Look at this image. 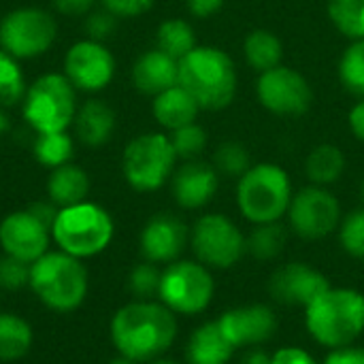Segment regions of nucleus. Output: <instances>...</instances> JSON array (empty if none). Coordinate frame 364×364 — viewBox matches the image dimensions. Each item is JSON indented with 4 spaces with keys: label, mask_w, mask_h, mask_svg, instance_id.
I'll use <instances>...</instances> for the list:
<instances>
[{
    "label": "nucleus",
    "mask_w": 364,
    "mask_h": 364,
    "mask_svg": "<svg viewBox=\"0 0 364 364\" xmlns=\"http://www.w3.org/2000/svg\"><path fill=\"white\" fill-rule=\"evenodd\" d=\"M177 316L160 301H132L119 307L109 324V337L119 356L134 363L162 358L177 339Z\"/></svg>",
    "instance_id": "nucleus-1"
},
{
    "label": "nucleus",
    "mask_w": 364,
    "mask_h": 364,
    "mask_svg": "<svg viewBox=\"0 0 364 364\" xmlns=\"http://www.w3.org/2000/svg\"><path fill=\"white\" fill-rule=\"evenodd\" d=\"M179 85L198 102L200 111H224L239 92L237 64L222 47L196 45L179 60Z\"/></svg>",
    "instance_id": "nucleus-2"
},
{
    "label": "nucleus",
    "mask_w": 364,
    "mask_h": 364,
    "mask_svg": "<svg viewBox=\"0 0 364 364\" xmlns=\"http://www.w3.org/2000/svg\"><path fill=\"white\" fill-rule=\"evenodd\" d=\"M309 337L328 350L354 346L364 333V294L354 288H328L305 307Z\"/></svg>",
    "instance_id": "nucleus-3"
},
{
    "label": "nucleus",
    "mask_w": 364,
    "mask_h": 364,
    "mask_svg": "<svg viewBox=\"0 0 364 364\" xmlns=\"http://www.w3.org/2000/svg\"><path fill=\"white\" fill-rule=\"evenodd\" d=\"M28 288L47 309L55 314H70L85 303L90 275L83 260L60 250H49L30 264Z\"/></svg>",
    "instance_id": "nucleus-4"
},
{
    "label": "nucleus",
    "mask_w": 364,
    "mask_h": 364,
    "mask_svg": "<svg viewBox=\"0 0 364 364\" xmlns=\"http://www.w3.org/2000/svg\"><path fill=\"white\" fill-rule=\"evenodd\" d=\"M294 188L288 171L275 162L252 164L239 179L235 190L237 209L252 226L282 222L292 203Z\"/></svg>",
    "instance_id": "nucleus-5"
},
{
    "label": "nucleus",
    "mask_w": 364,
    "mask_h": 364,
    "mask_svg": "<svg viewBox=\"0 0 364 364\" xmlns=\"http://www.w3.org/2000/svg\"><path fill=\"white\" fill-rule=\"evenodd\" d=\"M113 235L115 222L111 213L92 200L60 207L51 226V241L58 250L79 260L102 254L111 245Z\"/></svg>",
    "instance_id": "nucleus-6"
},
{
    "label": "nucleus",
    "mask_w": 364,
    "mask_h": 364,
    "mask_svg": "<svg viewBox=\"0 0 364 364\" xmlns=\"http://www.w3.org/2000/svg\"><path fill=\"white\" fill-rule=\"evenodd\" d=\"M21 113L36 134L64 132L73 126L77 113V90L64 73L41 75L28 85L21 100Z\"/></svg>",
    "instance_id": "nucleus-7"
},
{
    "label": "nucleus",
    "mask_w": 364,
    "mask_h": 364,
    "mask_svg": "<svg viewBox=\"0 0 364 364\" xmlns=\"http://www.w3.org/2000/svg\"><path fill=\"white\" fill-rule=\"evenodd\" d=\"M177 160L168 134L143 132L124 147L122 173L134 192H158L171 181Z\"/></svg>",
    "instance_id": "nucleus-8"
},
{
    "label": "nucleus",
    "mask_w": 364,
    "mask_h": 364,
    "mask_svg": "<svg viewBox=\"0 0 364 364\" xmlns=\"http://www.w3.org/2000/svg\"><path fill=\"white\" fill-rule=\"evenodd\" d=\"M215 294L211 269L198 260H175L162 269L158 299L175 316H198L209 309Z\"/></svg>",
    "instance_id": "nucleus-9"
},
{
    "label": "nucleus",
    "mask_w": 364,
    "mask_h": 364,
    "mask_svg": "<svg viewBox=\"0 0 364 364\" xmlns=\"http://www.w3.org/2000/svg\"><path fill=\"white\" fill-rule=\"evenodd\" d=\"M190 247L207 269H232L247 254L243 230L224 213H205L190 228Z\"/></svg>",
    "instance_id": "nucleus-10"
},
{
    "label": "nucleus",
    "mask_w": 364,
    "mask_h": 364,
    "mask_svg": "<svg viewBox=\"0 0 364 364\" xmlns=\"http://www.w3.org/2000/svg\"><path fill=\"white\" fill-rule=\"evenodd\" d=\"M58 38L53 15L38 6H19L0 19V49L17 60H32L49 51Z\"/></svg>",
    "instance_id": "nucleus-11"
},
{
    "label": "nucleus",
    "mask_w": 364,
    "mask_h": 364,
    "mask_svg": "<svg viewBox=\"0 0 364 364\" xmlns=\"http://www.w3.org/2000/svg\"><path fill=\"white\" fill-rule=\"evenodd\" d=\"M288 228L303 241H322L341 224L339 198L322 186H305L294 192L288 207Z\"/></svg>",
    "instance_id": "nucleus-12"
},
{
    "label": "nucleus",
    "mask_w": 364,
    "mask_h": 364,
    "mask_svg": "<svg viewBox=\"0 0 364 364\" xmlns=\"http://www.w3.org/2000/svg\"><path fill=\"white\" fill-rule=\"evenodd\" d=\"M256 100L277 117H301L314 105L309 79L292 66L279 64L256 79Z\"/></svg>",
    "instance_id": "nucleus-13"
},
{
    "label": "nucleus",
    "mask_w": 364,
    "mask_h": 364,
    "mask_svg": "<svg viewBox=\"0 0 364 364\" xmlns=\"http://www.w3.org/2000/svg\"><path fill=\"white\" fill-rule=\"evenodd\" d=\"M115 58L111 49L92 38H81L70 45L64 55V75L79 92H100L115 77Z\"/></svg>",
    "instance_id": "nucleus-14"
},
{
    "label": "nucleus",
    "mask_w": 364,
    "mask_h": 364,
    "mask_svg": "<svg viewBox=\"0 0 364 364\" xmlns=\"http://www.w3.org/2000/svg\"><path fill=\"white\" fill-rule=\"evenodd\" d=\"M190 243V228L175 213L151 215L139 237L141 256L154 264H171L179 260Z\"/></svg>",
    "instance_id": "nucleus-15"
},
{
    "label": "nucleus",
    "mask_w": 364,
    "mask_h": 364,
    "mask_svg": "<svg viewBox=\"0 0 364 364\" xmlns=\"http://www.w3.org/2000/svg\"><path fill=\"white\" fill-rule=\"evenodd\" d=\"M331 288V282L322 271L307 262H288L269 279V294L275 303L286 307H307L324 290Z\"/></svg>",
    "instance_id": "nucleus-16"
},
{
    "label": "nucleus",
    "mask_w": 364,
    "mask_h": 364,
    "mask_svg": "<svg viewBox=\"0 0 364 364\" xmlns=\"http://www.w3.org/2000/svg\"><path fill=\"white\" fill-rule=\"evenodd\" d=\"M51 228L28 209L13 211L0 222V247L6 256L32 264L49 252Z\"/></svg>",
    "instance_id": "nucleus-17"
},
{
    "label": "nucleus",
    "mask_w": 364,
    "mask_h": 364,
    "mask_svg": "<svg viewBox=\"0 0 364 364\" xmlns=\"http://www.w3.org/2000/svg\"><path fill=\"white\" fill-rule=\"evenodd\" d=\"M218 324L235 350L239 348L250 350V348H260L275 335L277 316L269 305L256 303V305H241L224 311Z\"/></svg>",
    "instance_id": "nucleus-18"
},
{
    "label": "nucleus",
    "mask_w": 364,
    "mask_h": 364,
    "mask_svg": "<svg viewBox=\"0 0 364 364\" xmlns=\"http://www.w3.org/2000/svg\"><path fill=\"white\" fill-rule=\"evenodd\" d=\"M220 190V173L211 162L186 160L171 177V194L186 211L205 209Z\"/></svg>",
    "instance_id": "nucleus-19"
},
{
    "label": "nucleus",
    "mask_w": 364,
    "mask_h": 364,
    "mask_svg": "<svg viewBox=\"0 0 364 364\" xmlns=\"http://www.w3.org/2000/svg\"><path fill=\"white\" fill-rule=\"evenodd\" d=\"M132 85L145 96H158L160 92L179 83V60L160 51L158 47L143 51L130 70Z\"/></svg>",
    "instance_id": "nucleus-20"
},
{
    "label": "nucleus",
    "mask_w": 364,
    "mask_h": 364,
    "mask_svg": "<svg viewBox=\"0 0 364 364\" xmlns=\"http://www.w3.org/2000/svg\"><path fill=\"white\" fill-rule=\"evenodd\" d=\"M115 126H117V115L113 107L98 98H90L81 107H77L73 119L75 136L87 147L107 145L115 132Z\"/></svg>",
    "instance_id": "nucleus-21"
},
{
    "label": "nucleus",
    "mask_w": 364,
    "mask_h": 364,
    "mask_svg": "<svg viewBox=\"0 0 364 364\" xmlns=\"http://www.w3.org/2000/svg\"><path fill=\"white\" fill-rule=\"evenodd\" d=\"M198 113H200L198 102L179 83L154 96L151 102L154 119L158 122V126H162L168 132L196 122Z\"/></svg>",
    "instance_id": "nucleus-22"
},
{
    "label": "nucleus",
    "mask_w": 364,
    "mask_h": 364,
    "mask_svg": "<svg viewBox=\"0 0 364 364\" xmlns=\"http://www.w3.org/2000/svg\"><path fill=\"white\" fill-rule=\"evenodd\" d=\"M235 348L224 337L218 320L200 324L188 339L186 363L188 364H228Z\"/></svg>",
    "instance_id": "nucleus-23"
},
{
    "label": "nucleus",
    "mask_w": 364,
    "mask_h": 364,
    "mask_svg": "<svg viewBox=\"0 0 364 364\" xmlns=\"http://www.w3.org/2000/svg\"><path fill=\"white\" fill-rule=\"evenodd\" d=\"M90 194V177L79 164H62L51 168L47 177V196L58 207H70L87 200Z\"/></svg>",
    "instance_id": "nucleus-24"
},
{
    "label": "nucleus",
    "mask_w": 364,
    "mask_h": 364,
    "mask_svg": "<svg viewBox=\"0 0 364 364\" xmlns=\"http://www.w3.org/2000/svg\"><path fill=\"white\" fill-rule=\"evenodd\" d=\"M346 166H348V160L339 145L320 143L305 158V177L314 186L328 188L343 177Z\"/></svg>",
    "instance_id": "nucleus-25"
},
{
    "label": "nucleus",
    "mask_w": 364,
    "mask_h": 364,
    "mask_svg": "<svg viewBox=\"0 0 364 364\" xmlns=\"http://www.w3.org/2000/svg\"><path fill=\"white\" fill-rule=\"evenodd\" d=\"M243 58L254 73H267L284 64V43L267 28H254L243 38Z\"/></svg>",
    "instance_id": "nucleus-26"
},
{
    "label": "nucleus",
    "mask_w": 364,
    "mask_h": 364,
    "mask_svg": "<svg viewBox=\"0 0 364 364\" xmlns=\"http://www.w3.org/2000/svg\"><path fill=\"white\" fill-rule=\"evenodd\" d=\"M34 343V331L28 320L15 314H0V360L23 358Z\"/></svg>",
    "instance_id": "nucleus-27"
},
{
    "label": "nucleus",
    "mask_w": 364,
    "mask_h": 364,
    "mask_svg": "<svg viewBox=\"0 0 364 364\" xmlns=\"http://www.w3.org/2000/svg\"><path fill=\"white\" fill-rule=\"evenodd\" d=\"M196 45H198L196 30L188 19L171 17L164 19L156 30V47L175 60L186 58Z\"/></svg>",
    "instance_id": "nucleus-28"
},
{
    "label": "nucleus",
    "mask_w": 364,
    "mask_h": 364,
    "mask_svg": "<svg viewBox=\"0 0 364 364\" xmlns=\"http://www.w3.org/2000/svg\"><path fill=\"white\" fill-rule=\"evenodd\" d=\"M32 154L41 166L51 171V168H58L73 160L75 141L66 130L64 132H41V134H36V139L32 143Z\"/></svg>",
    "instance_id": "nucleus-29"
},
{
    "label": "nucleus",
    "mask_w": 364,
    "mask_h": 364,
    "mask_svg": "<svg viewBox=\"0 0 364 364\" xmlns=\"http://www.w3.org/2000/svg\"><path fill=\"white\" fill-rule=\"evenodd\" d=\"M247 254L256 260H275L286 243H288V228L282 222L271 224H256L252 232L245 237Z\"/></svg>",
    "instance_id": "nucleus-30"
},
{
    "label": "nucleus",
    "mask_w": 364,
    "mask_h": 364,
    "mask_svg": "<svg viewBox=\"0 0 364 364\" xmlns=\"http://www.w3.org/2000/svg\"><path fill=\"white\" fill-rule=\"evenodd\" d=\"M326 13L348 41H364V0H328Z\"/></svg>",
    "instance_id": "nucleus-31"
},
{
    "label": "nucleus",
    "mask_w": 364,
    "mask_h": 364,
    "mask_svg": "<svg viewBox=\"0 0 364 364\" xmlns=\"http://www.w3.org/2000/svg\"><path fill=\"white\" fill-rule=\"evenodd\" d=\"M337 77L348 94L364 98V41H350L343 49L337 62Z\"/></svg>",
    "instance_id": "nucleus-32"
},
{
    "label": "nucleus",
    "mask_w": 364,
    "mask_h": 364,
    "mask_svg": "<svg viewBox=\"0 0 364 364\" xmlns=\"http://www.w3.org/2000/svg\"><path fill=\"white\" fill-rule=\"evenodd\" d=\"M28 90L19 60L0 49V107L9 109L23 100Z\"/></svg>",
    "instance_id": "nucleus-33"
},
{
    "label": "nucleus",
    "mask_w": 364,
    "mask_h": 364,
    "mask_svg": "<svg viewBox=\"0 0 364 364\" xmlns=\"http://www.w3.org/2000/svg\"><path fill=\"white\" fill-rule=\"evenodd\" d=\"M252 164L254 162L250 149L239 141H224L213 151V166L220 177L239 179Z\"/></svg>",
    "instance_id": "nucleus-34"
},
{
    "label": "nucleus",
    "mask_w": 364,
    "mask_h": 364,
    "mask_svg": "<svg viewBox=\"0 0 364 364\" xmlns=\"http://www.w3.org/2000/svg\"><path fill=\"white\" fill-rule=\"evenodd\" d=\"M168 139L173 143L177 158L183 162L186 160H198L203 156V151L207 149V143H209V134L198 122H192L188 126L173 130L168 134Z\"/></svg>",
    "instance_id": "nucleus-35"
},
{
    "label": "nucleus",
    "mask_w": 364,
    "mask_h": 364,
    "mask_svg": "<svg viewBox=\"0 0 364 364\" xmlns=\"http://www.w3.org/2000/svg\"><path fill=\"white\" fill-rule=\"evenodd\" d=\"M337 232L343 252L352 258L364 260V207H358L343 215Z\"/></svg>",
    "instance_id": "nucleus-36"
},
{
    "label": "nucleus",
    "mask_w": 364,
    "mask_h": 364,
    "mask_svg": "<svg viewBox=\"0 0 364 364\" xmlns=\"http://www.w3.org/2000/svg\"><path fill=\"white\" fill-rule=\"evenodd\" d=\"M160 277H162V271L158 269V264L145 260V262L136 264L130 271V275H128V290L139 301H149V299L158 296Z\"/></svg>",
    "instance_id": "nucleus-37"
},
{
    "label": "nucleus",
    "mask_w": 364,
    "mask_h": 364,
    "mask_svg": "<svg viewBox=\"0 0 364 364\" xmlns=\"http://www.w3.org/2000/svg\"><path fill=\"white\" fill-rule=\"evenodd\" d=\"M30 284V264L13 256L0 258V290H21Z\"/></svg>",
    "instance_id": "nucleus-38"
},
{
    "label": "nucleus",
    "mask_w": 364,
    "mask_h": 364,
    "mask_svg": "<svg viewBox=\"0 0 364 364\" xmlns=\"http://www.w3.org/2000/svg\"><path fill=\"white\" fill-rule=\"evenodd\" d=\"M83 28H85V32H87V38L105 43V41L111 38L113 32L117 30V17H115L111 11H107V9L102 6L100 11H90V13H87Z\"/></svg>",
    "instance_id": "nucleus-39"
},
{
    "label": "nucleus",
    "mask_w": 364,
    "mask_h": 364,
    "mask_svg": "<svg viewBox=\"0 0 364 364\" xmlns=\"http://www.w3.org/2000/svg\"><path fill=\"white\" fill-rule=\"evenodd\" d=\"M156 0H102V6L111 11L117 19H132L145 15Z\"/></svg>",
    "instance_id": "nucleus-40"
},
{
    "label": "nucleus",
    "mask_w": 364,
    "mask_h": 364,
    "mask_svg": "<svg viewBox=\"0 0 364 364\" xmlns=\"http://www.w3.org/2000/svg\"><path fill=\"white\" fill-rule=\"evenodd\" d=\"M271 364H318V360L303 348L286 346L271 354Z\"/></svg>",
    "instance_id": "nucleus-41"
},
{
    "label": "nucleus",
    "mask_w": 364,
    "mask_h": 364,
    "mask_svg": "<svg viewBox=\"0 0 364 364\" xmlns=\"http://www.w3.org/2000/svg\"><path fill=\"white\" fill-rule=\"evenodd\" d=\"M322 364H364V348L346 346L339 350H331Z\"/></svg>",
    "instance_id": "nucleus-42"
},
{
    "label": "nucleus",
    "mask_w": 364,
    "mask_h": 364,
    "mask_svg": "<svg viewBox=\"0 0 364 364\" xmlns=\"http://www.w3.org/2000/svg\"><path fill=\"white\" fill-rule=\"evenodd\" d=\"M226 0H186V9L196 19H209L222 11Z\"/></svg>",
    "instance_id": "nucleus-43"
},
{
    "label": "nucleus",
    "mask_w": 364,
    "mask_h": 364,
    "mask_svg": "<svg viewBox=\"0 0 364 364\" xmlns=\"http://www.w3.org/2000/svg\"><path fill=\"white\" fill-rule=\"evenodd\" d=\"M55 11L66 17H81L87 15L96 0H51Z\"/></svg>",
    "instance_id": "nucleus-44"
},
{
    "label": "nucleus",
    "mask_w": 364,
    "mask_h": 364,
    "mask_svg": "<svg viewBox=\"0 0 364 364\" xmlns=\"http://www.w3.org/2000/svg\"><path fill=\"white\" fill-rule=\"evenodd\" d=\"M28 211L34 215V218H38L45 226H53V220H55V215H58V211H60V207L58 205H53L51 200H36V203H32L30 207H28Z\"/></svg>",
    "instance_id": "nucleus-45"
},
{
    "label": "nucleus",
    "mask_w": 364,
    "mask_h": 364,
    "mask_svg": "<svg viewBox=\"0 0 364 364\" xmlns=\"http://www.w3.org/2000/svg\"><path fill=\"white\" fill-rule=\"evenodd\" d=\"M348 124H350L352 134H354L360 143H364V98H358V102L350 109Z\"/></svg>",
    "instance_id": "nucleus-46"
},
{
    "label": "nucleus",
    "mask_w": 364,
    "mask_h": 364,
    "mask_svg": "<svg viewBox=\"0 0 364 364\" xmlns=\"http://www.w3.org/2000/svg\"><path fill=\"white\" fill-rule=\"evenodd\" d=\"M239 364H271V354H267L262 348H250Z\"/></svg>",
    "instance_id": "nucleus-47"
},
{
    "label": "nucleus",
    "mask_w": 364,
    "mask_h": 364,
    "mask_svg": "<svg viewBox=\"0 0 364 364\" xmlns=\"http://www.w3.org/2000/svg\"><path fill=\"white\" fill-rule=\"evenodd\" d=\"M11 128V122H9V115L4 113V109L0 107V136H4Z\"/></svg>",
    "instance_id": "nucleus-48"
},
{
    "label": "nucleus",
    "mask_w": 364,
    "mask_h": 364,
    "mask_svg": "<svg viewBox=\"0 0 364 364\" xmlns=\"http://www.w3.org/2000/svg\"><path fill=\"white\" fill-rule=\"evenodd\" d=\"M107 364H139V363H134V360H130V358H124V356H117V358L109 360Z\"/></svg>",
    "instance_id": "nucleus-49"
},
{
    "label": "nucleus",
    "mask_w": 364,
    "mask_h": 364,
    "mask_svg": "<svg viewBox=\"0 0 364 364\" xmlns=\"http://www.w3.org/2000/svg\"><path fill=\"white\" fill-rule=\"evenodd\" d=\"M149 364H181V363H177V360H171V358H156V360H151Z\"/></svg>",
    "instance_id": "nucleus-50"
},
{
    "label": "nucleus",
    "mask_w": 364,
    "mask_h": 364,
    "mask_svg": "<svg viewBox=\"0 0 364 364\" xmlns=\"http://www.w3.org/2000/svg\"><path fill=\"white\" fill-rule=\"evenodd\" d=\"M358 196H360V203H363V207H364V179H363V183H360V190H358Z\"/></svg>",
    "instance_id": "nucleus-51"
}]
</instances>
